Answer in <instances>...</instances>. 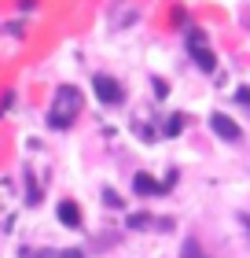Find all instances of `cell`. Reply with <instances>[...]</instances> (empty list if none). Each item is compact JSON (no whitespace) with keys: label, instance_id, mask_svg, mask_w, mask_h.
I'll return each instance as SVG.
<instances>
[{"label":"cell","instance_id":"1","mask_svg":"<svg viewBox=\"0 0 250 258\" xmlns=\"http://www.w3.org/2000/svg\"><path fill=\"white\" fill-rule=\"evenodd\" d=\"M77 111H81V92L74 85H59L55 89V103L48 111V125L52 129H70L74 118H77Z\"/></svg>","mask_w":250,"mask_h":258},{"label":"cell","instance_id":"2","mask_svg":"<svg viewBox=\"0 0 250 258\" xmlns=\"http://www.w3.org/2000/svg\"><path fill=\"white\" fill-rule=\"evenodd\" d=\"M188 41L195 44V52H192V55H195V63H199V67H202V70H206V74H210V70L217 67V59H213V52L206 48V37H202L199 30H192V33H188Z\"/></svg>","mask_w":250,"mask_h":258},{"label":"cell","instance_id":"3","mask_svg":"<svg viewBox=\"0 0 250 258\" xmlns=\"http://www.w3.org/2000/svg\"><path fill=\"white\" fill-rule=\"evenodd\" d=\"M210 129H213L221 140H232V144H235V140H243V129L235 125L228 114H213V118H210Z\"/></svg>","mask_w":250,"mask_h":258},{"label":"cell","instance_id":"4","mask_svg":"<svg viewBox=\"0 0 250 258\" xmlns=\"http://www.w3.org/2000/svg\"><path fill=\"white\" fill-rule=\"evenodd\" d=\"M92 85H96V96H100V103H122V85H118L114 78H96L92 81Z\"/></svg>","mask_w":250,"mask_h":258},{"label":"cell","instance_id":"5","mask_svg":"<svg viewBox=\"0 0 250 258\" xmlns=\"http://www.w3.org/2000/svg\"><path fill=\"white\" fill-rule=\"evenodd\" d=\"M55 214H59V221H63L66 229H77L81 225V210H77V203H70V199H66V203H59Z\"/></svg>","mask_w":250,"mask_h":258},{"label":"cell","instance_id":"6","mask_svg":"<svg viewBox=\"0 0 250 258\" xmlns=\"http://www.w3.org/2000/svg\"><path fill=\"white\" fill-rule=\"evenodd\" d=\"M133 188L140 192V196H154V192H162V184L154 181V177H147V173H136V181H133Z\"/></svg>","mask_w":250,"mask_h":258},{"label":"cell","instance_id":"7","mask_svg":"<svg viewBox=\"0 0 250 258\" xmlns=\"http://www.w3.org/2000/svg\"><path fill=\"white\" fill-rule=\"evenodd\" d=\"M181 258H210V254L202 251V243H199V240H184V247H181Z\"/></svg>","mask_w":250,"mask_h":258},{"label":"cell","instance_id":"8","mask_svg":"<svg viewBox=\"0 0 250 258\" xmlns=\"http://www.w3.org/2000/svg\"><path fill=\"white\" fill-rule=\"evenodd\" d=\"M26 196H30V203H41V188L33 181V173H26Z\"/></svg>","mask_w":250,"mask_h":258},{"label":"cell","instance_id":"9","mask_svg":"<svg viewBox=\"0 0 250 258\" xmlns=\"http://www.w3.org/2000/svg\"><path fill=\"white\" fill-rule=\"evenodd\" d=\"M103 203L111 207V210H118V207H125V203H122V196H118L114 188H103Z\"/></svg>","mask_w":250,"mask_h":258},{"label":"cell","instance_id":"10","mask_svg":"<svg viewBox=\"0 0 250 258\" xmlns=\"http://www.w3.org/2000/svg\"><path fill=\"white\" fill-rule=\"evenodd\" d=\"M181 129H184V118H181V114L165 122V133H170V137H177V133H181Z\"/></svg>","mask_w":250,"mask_h":258},{"label":"cell","instance_id":"11","mask_svg":"<svg viewBox=\"0 0 250 258\" xmlns=\"http://www.w3.org/2000/svg\"><path fill=\"white\" fill-rule=\"evenodd\" d=\"M154 96L165 100V96H170V85H165V81H154Z\"/></svg>","mask_w":250,"mask_h":258},{"label":"cell","instance_id":"12","mask_svg":"<svg viewBox=\"0 0 250 258\" xmlns=\"http://www.w3.org/2000/svg\"><path fill=\"white\" fill-rule=\"evenodd\" d=\"M11 100H15V96H11V92H8V96H4V100H0V114H4V111L11 107Z\"/></svg>","mask_w":250,"mask_h":258},{"label":"cell","instance_id":"13","mask_svg":"<svg viewBox=\"0 0 250 258\" xmlns=\"http://www.w3.org/2000/svg\"><path fill=\"white\" fill-rule=\"evenodd\" d=\"M59 258H85L81 251H59Z\"/></svg>","mask_w":250,"mask_h":258}]
</instances>
